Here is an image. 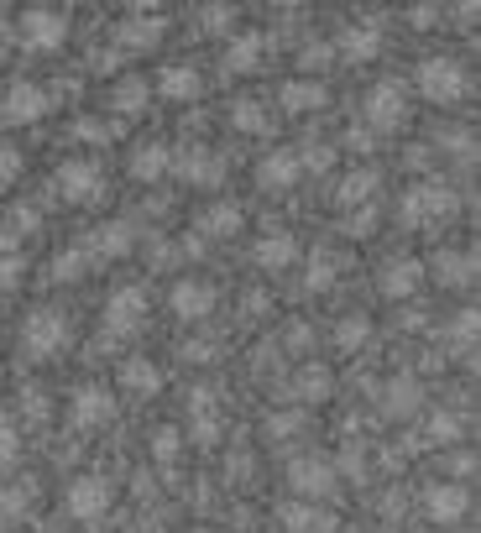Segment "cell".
Wrapping results in <instances>:
<instances>
[{"label": "cell", "mask_w": 481, "mask_h": 533, "mask_svg": "<svg viewBox=\"0 0 481 533\" xmlns=\"http://www.w3.org/2000/svg\"><path fill=\"white\" fill-rule=\"evenodd\" d=\"M68 340H74V324L58 309H32L21 324V356L27 361H53L58 351H68Z\"/></svg>", "instance_id": "obj_1"}, {"label": "cell", "mask_w": 481, "mask_h": 533, "mask_svg": "<svg viewBox=\"0 0 481 533\" xmlns=\"http://www.w3.org/2000/svg\"><path fill=\"white\" fill-rule=\"evenodd\" d=\"M398 215H403L408 230H429L434 220L455 215V189H450V183H440V178H424V183H414V189L403 194Z\"/></svg>", "instance_id": "obj_2"}, {"label": "cell", "mask_w": 481, "mask_h": 533, "mask_svg": "<svg viewBox=\"0 0 481 533\" xmlns=\"http://www.w3.org/2000/svg\"><path fill=\"white\" fill-rule=\"evenodd\" d=\"M361 121H366V131H398L408 121V84L403 79H377L361 95Z\"/></svg>", "instance_id": "obj_3"}, {"label": "cell", "mask_w": 481, "mask_h": 533, "mask_svg": "<svg viewBox=\"0 0 481 533\" xmlns=\"http://www.w3.org/2000/svg\"><path fill=\"white\" fill-rule=\"evenodd\" d=\"M414 84H419V95H424V100H434V105H455V100H461L466 89H471L461 58H450V53L424 58V63H419V74H414Z\"/></svg>", "instance_id": "obj_4"}, {"label": "cell", "mask_w": 481, "mask_h": 533, "mask_svg": "<svg viewBox=\"0 0 481 533\" xmlns=\"http://www.w3.org/2000/svg\"><path fill=\"white\" fill-rule=\"evenodd\" d=\"M63 37H68V16L53 6H32L16 16V42L27 53H53V48H63Z\"/></svg>", "instance_id": "obj_5"}, {"label": "cell", "mask_w": 481, "mask_h": 533, "mask_svg": "<svg viewBox=\"0 0 481 533\" xmlns=\"http://www.w3.org/2000/svg\"><path fill=\"white\" fill-rule=\"evenodd\" d=\"M335 486H340L335 460H325V455H299L288 466V492L299 502H325V497H335Z\"/></svg>", "instance_id": "obj_6"}, {"label": "cell", "mask_w": 481, "mask_h": 533, "mask_svg": "<svg viewBox=\"0 0 481 533\" xmlns=\"http://www.w3.org/2000/svg\"><path fill=\"white\" fill-rule=\"evenodd\" d=\"M53 110V89L48 84H32V79H16L6 89V100H0V121L6 126H32L42 115Z\"/></svg>", "instance_id": "obj_7"}, {"label": "cell", "mask_w": 481, "mask_h": 533, "mask_svg": "<svg viewBox=\"0 0 481 533\" xmlns=\"http://www.w3.org/2000/svg\"><path fill=\"white\" fill-rule=\"evenodd\" d=\"M110 481L105 476H74L68 481V492H63V507H68V518L74 523H100L110 513Z\"/></svg>", "instance_id": "obj_8"}, {"label": "cell", "mask_w": 481, "mask_h": 533, "mask_svg": "<svg viewBox=\"0 0 481 533\" xmlns=\"http://www.w3.org/2000/svg\"><path fill=\"white\" fill-rule=\"evenodd\" d=\"M68 424H74L79 434H95V429H105V424H116V392L110 387H79L74 392V403H68Z\"/></svg>", "instance_id": "obj_9"}, {"label": "cell", "mask_w": 481, "mask_h": 533, "mask_svg": "<svg viewBox=\"0 0 481 533\" xmlns=\"http://www.w3.org/2000/svg\"><path fill=\"white\" fill-rule=\"evenodd\" d=\"M142 319H147V288H136V283H126V288H116L105 298V330L110 335H136L142 330Z\"/></svg>", "instance_id": "obj_10"}, {"label": "cell", "mask_w": 481, "mask_h": 533, "mask_svg": "<svg viewBox=\"0 0 481 533\" xmlns=\"http://www.w3.org/2000/svg\"><path fill=\"white\" fill-rule=\"evenodd\" d=\"M53 183H58V194H63L68 204H95V199L105 194V173L95 168V162H84V157L63 162V168L53 173Z\"/></svg>", "instance_id": "obj_11"}, {"label": "cell", "mask_w": 481, "mask_h": 533, "mask_svg": "<svg viewBox=\"0 0 481 533\" xmlns=\"http://www.w3.org/2000/svg\"><path fill=\"white\" fill-rule=\"evenodd\" d=\"M168 32V16L163 11H142V16H126L121 27H116V53H147L157 48Z\"/></svg>", "instance_id": "obj_12"}, {"label": "cell", "mask_w": 481, "mask_h": 533, "mask_svg": "<svg viewBox=\"0 0 481 533\" xmlns=\"http://www.w3.org/2000/svg\"><path fill=\"white\" fill-rule=\"evenodd\" d=\"M168 173H178L183 183H199V189H215V183L225 178V162L210 152V147H183V152H173V168Z\"/></svg>", "instance_id": "obj_13"}, {"label": "cell", "mask_w": 481, "mask_h": 533, "mask_svg": "<svg viewBox=\"0 0 481 533\" xmlns=\"http://www.w3.org/2000/svg\"><path fill=\"white\" fill-rule=\"evenodd\" d=\"M168 304H173V314L178 319H210L215 314V304H220V293H215V283H199V277H183V283H173V293H168Z\"/></svg>", "instance_id": "obj_14"}, {"label": "cell", "mask_w": 481, "mask_h": 533, "mask_svg": "<svg viewBox=\"0 0 481 533\" xmlns=\"http://www.w3.org/2000/svg\"><path fill=\"white\" fill-rule=\"evenodd\" d=\"M466 507H471V497H466L461 481H429V486H424V513H429L434 523H445V528L461 523Z\"/></svg>", "instance_id": "obj_15"}, {"label": "cell", "mask_w": 481, "mask_h": 533, "mask_svg": "<svg viewBox=\"0 0 481 533\" xmlns=\"http://www.w3.org/2000/svg\"><path fill=\"white\" fill-rule=\"evenodd\" d=\"M419 283H424V262L419 257H393V262H382V272H377V288H382V298H414L419 293Z\"/></svg>", "instance_id": "obj_16"}, {"label": "cell", "mask_w": 481, "mask_h": 533, "mask_svg": "<svg viewBox=\"0 0 481 533\" xmlns=\"http://www.w3.org/2000/svg\"><path fill=\"white\" fill-rule=\"evenodd\" d=\"M377 53H382V27L372 16L351 21V27L340 32V42H335V58H346V63H372Z\"/></svg>", "instance_id": "obj_17"}, {"label": "cell", "mask_w": 481, "mask_h": 533, "mask_svg": "<svg viewBox=\"0 0 481 533\" xmlns=\"http://www.w3.org/2000/svg\"><path fill=\"white\" fill-rule=\"evenodd\" d=\"M194 225H199V230H194L199 241H225V236H236V230L246 225V215H241V204H236V199H215L210 210H199Z\"/></svg>", "instance_id": "obj_18"}, {"label": "cell", "mask_w": 481, "mask_h": 533, "mask_svg": "<svg viewBox=\"0 0 481 533\" xmlns=\"http://www.w3.org/2000/svg\"><path fill=\"white\" fill-rule=\"evenodd\" d=\"M299 178H304V168H299V152H267V157L257 162V183H262L267 194H288Z\"/></svg>", "instance_id": "obj_19"}, {"label": "cell", "mask_w": 481, "mask_h": 533, "mask_svg": "<svg viewBox=\"0 0 481 533\" xmlns=\"http://www.w3.org/2000/svg\"><path fill=\"white\" fill-rule=\"evenodd\" d=\"M136 246V230L126 225V220H110V225H100L95 236L84 241V251H89V262H116V257H126V251Z\"/></svg>", "instance_id": "obj_20"}, {"label": "cell", "mask_w": 481, "mask_h": 533, "mask_svg": "<svg viewBox=\"0 0 481 533\" xmlns=\"http://www.w3.org/2000/svg\"><path fill=\"white\" fill-rule=\"evenodd\" d=\"M278 523H283V533H335V518L325 513L319 502H283L278 507Z\"/></svg>", "instance_id": "obj_21"}, {"label": "cell", "mask_w": 481, "mask_h": 533, "mask_svg": "<svg viewBox=\"0 0 481 533\" xmlns=\"http://www.w3.org/2000/svg\"><path fill=\"white\" fill-rule=\"evenodd\" d=\"M278 100H283L288 115H309V110H325L330 105V89H325V79H288L278 89Z\"/></svg>", "instance_id": "obj_22"}, {"label": "cell", "mask_w": 481, "mask_h": 533, "mask_svg": "<svg viewBox=\"0 0 481 533\" xmlns=\"http://www.w3.org/2000/svg\"><path fill=\"white\" fill-rule=\"evenodd\" d=\"M157 95L163 100H199L204 95V74L194 63H168L163 74H157Z\"/></svg>", "instance_id": "obj_23"}, {"label": "cell", "mask_w": 481, "mask_h": 533, "mask_svg": "<svg viewBox=\"0 0 481 533\" xmlns=\"http://www.w3.org/2000/svg\"><path fill=\"white\" fill-rule=\"evenodd\" d=\"M251 262H257L262 272H283V267L299 262V241H293L288 230H272V236H262V241H257V251H251Z\"/></svg>", "instance_id": "obj_24"}, {"label": "cell", "mask_w": 481, "mask_h": 533, "mask_svg": "<svg viewBox=\"0 0 481 533\" xmlns=\"http://www.w3.org/2000/svg\"><path fill=\"white\" fill-rule=\"evenodd\" d=\"M419 403H424L419 377H393L382 387V413L387 419H408V413H419Z\"/></svg>", "instance_id": "obj_25"}, {"label": "cell", "mask_w": 481, "mask_h": 533, "mask_svg": "<svg viewBox=\"0 0 481 533\" xmlns=\"http://www.w3.org/2000/svg\"><path fill=\"white\" fill-rule=\"evenodd\" d=\"M116 377H121V387H126V392H136V398H152V392L163 387V366L147 361V356H126Z\"/></svg>", "instance_id": "obj_26"}, {"label": "cell", "mask_w": 481, "mask_h": 533, "mask_svg": "<svg viewBox=\"0 0 481 533\" xmlns=\"http://www.w3.org/2000/svg\"><path fill=\"white\" fill-rule=\"evenodd\" d=\"M377 183H382V173H377V168H356V173L340 178L335 199L346 204V210H361V204H372V199H377Z\"/></svg>", "instance_id": "obj_27"}, {"label": "cell", "mask_w": 481, "mask_h": 533, "mask_svg": "<svg viewBox=\"0 0 481 533\" xmlns=\"http://www.w3.org/2000/svg\"><path fill=\"white\" fill-rule=\"evenodd\" d=\"M262 53H267V37L241 32V37H231V48H225V68H231V74H251V68H262Z\"/></svg>", "instance_id": "obj_28"}, {"label": "cell", "mask_w": 481, "mask_h": 533, "mask_svg": "<svg viewBox=\"0 0 481 533\" xmlns=\"http://www.w3.org/2000/svg\"><path fill=\"white\" fill-rule=\"evenodd\" d=\"M147 100H152V84L136 79V74H126V79L110 84V110H116V115H142Z\"/></svg>", "instance_id": "obj_29"}, {"label": "cell", "mask_w": 481, "mask_h": 533, "mask_svg": "<svg viewBox=\"0 0 481 533\" xmlns=\"http://www.w3.org/2000/svg\"><path fill=\"white\" fill-rule=\"evenodd\" d=\"M168 168H173V152L163 142H142L131 152V178H142V183H157Z\"/></svg>", "instance_id": "obj_30"}, {"label": "cell", "mask_w": 481, "mask_h": 533, "mask_svg": "<svg viewBox=\"0 0 481 533\" xmlns=\"http://www.w3.org/2000/svg\"><path fill=\"white\" fill-rule=\"evenodd\" d=\"M32 502H37V481H16V486H6L0 492V533H6L11 523H21L32 513Z\"/></svg>", "instance_id": "obj_31"}, {"label": "cell", "mask_w": 481, "mask_h": 533, "mask_svg": "<svg viewBox=\"0 0 481 533\" xmlns=\"http://www.w3.org/2000/svg\"><path fill=\"white\" fill-rule=\"evenodd\" d=\"M434 277H440L445 288H461L476 277V257L471 251H440V257H434Z\"/></svg>", "instance_id": "obj_32"}, {"label": "cell", "mask_w": 481, "mask_h": 533, "mask_svg": "<svg viewBox=\"0 0 481 533\" xmlns=\"http://www.w3.org/2000/svg\"><path fill=\"white\" fill-rule=\"evenodd\" d=\"M283 398H304V403L330 398V372H325V366H304V372L283 387Z\"/></svg>", "instance_id": "obj_33"}, {"label": "cell", "mask_w": 481, "mask_h": 533, "mask_svg": "<svg viewBox=\"0 0 481 533\" xmlns=\"http://www.w3.org/2000/svg\"><path fill=\"white\" fill-rule=\"evenodd\" d=\"M231 126H236L241 136H267V131H272V115H267L262 100H236V105H231Z\"/></svg>", "instance_id": "obj_34"}, {"label": "cell", "mask_w": 481, "mask_h": 533, "mask_svg": "<svg viewBox=\"0 0 481 533\" xmlns=\"http://www.w3.org/2000/svg\"><path fill=\"white\" fill-rule=\"evenodd\" d=\"M89 267H95V262H89V251H84V241H79V246H68L63 257L53 262V283H79Z\"/></svg>", "instance_id": "obj_35"}, {"label": "cell", "mask_w": 481, "mask_h": 533, "mask_svg": "<svg viewBox=\"0 0 481 533\" xmlns=\"http://www.w3.org/2000/svg\"><path fill=\"white\" fill-rule=\"evenodd\" d=\"M366 340H372V319H366V314H346V319H340V330H335L340 351H361Z\"/></svg>", "instance_id": "obj_36"}, {"label": "cell", "mask_w": 481, "mask_h": 533, "mask_svg": "<svg viewBox=\"0 0 481 533\" xmlns=\"http://www.w3.org/2000/svg\"><path fill=\"white\" fill-rule=\"evenodd\" d=\"M455 439H461V419L455 413H434L419 434V445H455Z\"/></svg>", "instance_id": "obj_37"}, {"label": "cell", "mask_w": 481, "mask_h": 533, "mask_svg": "<svg viewBox=\"0 0 481 533\" xmlns=\"http://www.w3.org/2000/svg\"><path fill=\"white\" fill-rule=\"evenodd\" d=\"M147 450H152V460L157 466H168V460H178V450H183V439H178V429H152V439H147Z\"/></svg>", "instance_id": "obj_38"}, {"label": "cell", "mask_w": 481, "mask_h": 533, "mask_svg": "<svg viewBox=\"0 0 481 533\" xmlns=\"http://www.w3.org/2000/svg\"><path fill=\"white\" fill-rule=\"evenodd\" d=\"M335 272H340V262L330 257V251H314V262H309V277H304V283H309V293L330 288V283H335Z\"/></svg>", "instance_id": "obj_39"}, {"label": "cell", "mask_w": 481, "mask_h": 533, "mask_svg": "<svg viewBox=\"0 0 481 533\" xmlns=\"http://www.w3.org/2000/svg\"><path fill=\"white\" fill-rule=\"evenodd\" d=\"M21 460V429L16 419H0V471H11Z\"/></svg>", "instance_id": "obj_40"}, {"label": "cell", "mask_w": 481, "mask_h": 533, "mask_svg": "<svg viewBox=\"0 0 481 533\" xmlns=\"http://www.w3.org/2000/svg\"><path fill=\"white\" fill-rule=\"evenodd\" d=\"M21 419H27L32 429L48 424V392H42V387H27V392H21Z\"/></svg>", "instance_id": "obj_41"}, {"label": "cell", "mask_w": 481, "mask_h": 533, "mask_svg": "<svg viewBox=\"0 0 481 533\" xmlns=\"http://www.w3.org/2000/svg\"><path fill=\"white\" fill-rule=\"evenodd\" d=\"M189 429H194L199 445H215V439H220V408H199V413H189Z\"/></svg>", "instance_id": "obj_42"}, {"label": "cell", "mask_w": 481, "mask_h": 533, "mask_svg": "<svg viewBox=\"0 0 481 533\" xmlns=\"http://www.w3.org/2000/svg\"><path fill=\"white\" fill-rule=\"evenodd\" d=\"M445 340H455V356H466L471 345H476V314L471 309L455 314V330H445Z\"/></svg>", "instance_id": "obj_43"}, {"label": "cell", "mask_w": 481, "mask_h": 533, "mask_svg": "<svg viewBox=\"0 0 481 533\" xmlns=\"http://www.w3.org/2000/svg\"><path fill=\"white\" fill-rule=\"evenodd\" d=\"M236 6H199V32H231Z\"/></svg>", "instance_id": "obj_44"}, {"label": "cell", "mask_w": 481, "mask_h": 533, "mask_svg": "<svg viewBox=\"0 0 481 533\" xmlns=\"http://www.w3.org/2000/svg\"><path fill=\"white\" fill-rule=\"evenodd\" d=\"M299 429H304V413H272L267 419V434L278 439V445L283 439H299Z\"/></svg>", "instance_id": "obj_45"}, {"label": "cell", "mask_w": 481, "mask_h": 533, "mask_svg": "<svg viewBox=\"0 0 481 533\" xmlns=\"http://www.w3.org/2000/svg\"><path fill=\"white\" fill-rule=\"evenodd\" d=\"M299 63H304V74H325V68L335 63V48H330V42H309Z\"/></svg>", "instance_id": "obj_46"}, {"label": "cell", "mask_w": 481, "mask_h": 533, "mask_svg": "<svg viewBox=\"0 0 481 533\" xmlns=\"http://www.w3.org/2000/svg\"><path fill=\"white\" fill-rule=\"evenodd\" d=\"M330 162H335V147H325V142L299 152V168H309V173H330Z\"/></svg>", "instance_id": "obj_47"}, {"label": "cell", "mask_w": 481, "mask_h": 533, "mask_svg": "<svg viewBox=\"0 0 481 533\" xmlns=\"http://www.w3.org/2000/svg\"><path fill=\"white\" fill-rule=\"evenodd\" d=\"M16 178H21V152L0 142V189H11Z\"/></svg>", "instance_id": "obj_48"}, {"label": "cell", "mask_w": 481, "mask_h": 533, "mask_svg": "<svg viewBox=\"0 0 481 533\" xmlns=\"http://www.w3.org/2000/svg\"><path fill=\"white\" fill-rule=\"evenodd\" d=\"M21 277H27V262H21V251H16V257H0V293H11Z\"/></svg>", "instance_id": "obj_49"}, {"label": "cell", "mask_w": 481, "mask_h": 533, "mask_svg": "<svg viewBox=\"0 0 481 533\" xmlns=\"http://www.w3.org/2000/svg\"><path fill=\"white\" fill-rule=\"evenodd\" d=\"M372 230H377V210H372V204L346 215V236H372Z\"/></svg>", "instance_id": "obj_50"}, {"label": "cell", "mask_w": 481, "mask_h": 533, "mask_svg": "<svg viewBox=\"0 0 481 533\" xmlns=\"http://www.w3.org/2000/svg\"><path fill=\"white\" fill-rule=\"evenodd\" d=\"M408 27H414V32L440 27V6H408Z\"/></svg>", "instance_id": "obj_51"}, {"label": "cell", "mask_w": 481, "mask_h": 533, "mask_svg": "<svg viewBox=\"0 0 481 533\" xmlns=\"http://www.w3.org/2000/svg\"><path fill=\"white\" fill-rule=\"evenodd\" d=\"M74 136H84V142H110V126H105V121H89V115H84V121H74Z\"/></svg>", "instance_id": "obj_52"}, {"label": "cell", "mask_w": 481, "mask_h": 533, "mask_svg": "<svg viewBox=\"0 0 481 533\" xmlns=\"http://www.w3.org/2000/svg\"><path fill=\"white\" fill-rule=\"evenodd\" d=\"M183 361H215V340H189L183 345Z\"/></svg>", "instance_id": "obj_53"}, {"label": "cell", "mask_w": 481, "mask_h": 533, "mask_svg": "<svg viewBox=\"0 0 481 533\" xmlns=\"http://www.w3.org/2000/svg\"><path fill=\"white\" fill-rule=\"evenodd\" d=\"M309 340H314V330H309V324H288V330H283V345H293V351H304Z\"/></svg>", "instance_id": "obj_54"}, {"label": "cell", "mask_w": 481, "mask_h": 533, "mask_svg": "<svg viewBox=\"0 0 481 533\" xmlns=\"http://www.w3.org/2000/svg\"><path fill=\"white\" fill-rule=\"evenodd\" d=\"M346 147H351V152H372L377 142H372V131H361V126H356V131H346Z\"/></svg>", "instance_id": "obj_55"}, {"label": "cell", "mask_w": 481, "mask_h": 533, "mask_svg": "<svg viewBox=\"0 0 481 533\" xmlns=\"http://www.w3.org/2000/svg\"><path fill=\"white\" fill-rule=\"evenodd\" d=\"M231 481H251V455H231Z\"/></svg>", "instance_id": "obj_56"}, {"label": "cell", "mask_w": 481, "mask_h": 533, "mask_svg": "<svg viewBox=\"0 0 481 533\" xmlns=\"http://www.w3.org/2000/svg\"><path fill=\"white\" fill-rule=\"evenodd\" d=\"M121 63H126L121 53H100V63H95V68H100V74H116V68H121Z\"/></svg>", "instance_id": "obj_57"}, {"label": "cell", "mask_w": 481, "mask_h": 533, "mask_svg": "<svg viewBox=\"0 0 481 533\" xmlns=\"http://www.w3.org/2000/svg\"><path fill=\"white\" fill-rule=\"evenodd\" d=\"M262 309H267V298H262V293H251V298H246V319H257Z\"/></svg>", "instance_id": "obj_58"}, {"label": "cell", "mask_w": 481, "mask_h": 533, "mask_svg": "<svg viewBox=\"0 0 481 533\" xmlns=\"http://www.w3.org/2000/svg\"><path fill=\"white\" fill-rule=\"evenodd\" d=\"M455 21H461V27L471 32V27H476V6H461V11H455Z\"/></svg>", "instance_id": "obj_59"}, {"label": "cell", "mask_w": 481, "mask_h": 533, "mask_svg": "<svg viewBox=\"0 0 481 533\" xmlns=\"http://www.w3.org/2000/svg\"><path fill=\"white\" fill-rule=\"evenodd\" d=\"M0 21H6V6H0Z\"/></svg>", "instance_id": "obj_60"}]
</instances>
